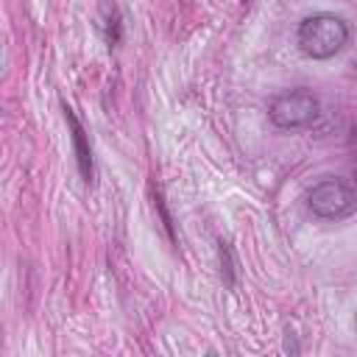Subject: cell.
I'll use <instances>...</instances> for the list:
<instances>
[{"label":"cell","mask_w":357,"mask_h":357,"mask_svg":"<svg viewBox=\"0 0 357 357\" xmlns=\"http://www.w3.org/2000/svg\"><path fill=\"white\" fill-rule=\"evenodd\" d=\"M296 39H298V47L307 56L329 59V56H335L346 47L349 25H346V20H340L335 14H312V17L301 20Z\"/></svg>","instance_id":"6da1fadb"},{"label":"cell","mask_w":357,"mask_h":357,"mask_svg":"<svg viewBox=\"0 0 357 357\" xmlns=\"http://www.w3.org/2000/svg\"><path fill=\"white\" fill-rule=\"evenodd\" d=\"M268 114H271L273 126H279V128H301L318 117V98L307 89L282 92L271 100Z\"/></svg>","instance_id":"7a4b0ae2"},{"label":"cell","mask_w":357,"mask_h":357,"mask_svg":"<svg viewBox=\"0 0 357 357\" xmlns=\"http://www.w3.org/2000/svg\"><path fill=\"white\" fill-rule=\"evenodd\" d=\"M307 201H310V209L318 218H326V220L346 218L357 206L354 190L346 181H340V178H324L321 184H315L310 190V198Z\"/></svg>","instance_id":"3957f363"},{"label":"cell","mask_w":357,"mask_h":357,"mask_svg":"<svg viewBox=\"0 0 357 357\" xmlns=\"http://www.w3.org/2000/svg\"><path fill=\"white\" fill-rule=\"evenodd\" d=\"M64 112H67V123L73 128V145H75V156H78V170L89 181L92 178V153H89V145L84 139V128H81V123L75 120V114L70 109H64Z\"/></svg>","instance_id":"277c9868"},{"label":"cell","mask_w":357,"mask_h":357,"mask_svg":"<svg viewBox=\"0 0 357 357\" xmlns=\"http://www.w3.org/2000/svg\"><path fill=\"white\" fill-rule=\"evenodd\" d=\"M351 145L357 148V126H354V131H351Z\"/></svg>","instance_id":"5b68a950"},{"label":"cell","mask_w":357,"mask_h":357,"mask_svg":"<svg viewBox=\"0 0 357 357\" xmlns=\"http://www.w3.org/2000/svg\"><path fill=\"white\" fill-rule=\"evenodd\" d=\"M354 184H357V167H354Z\"/></svg>","instance_id":"8992f818"}]
</instances>
